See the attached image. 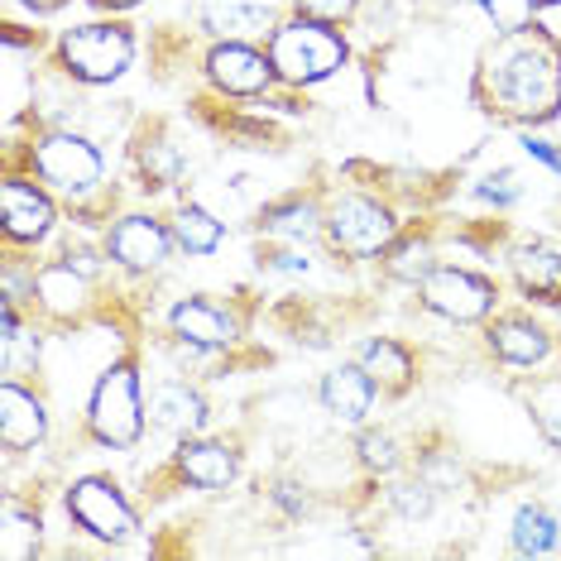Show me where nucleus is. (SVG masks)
<instances>
[{
  "instance_id": "nucleus-19",
  "label": "nucleus",
  "mask_w": 561,
  "mask_h": 561,
  "mask_svg": "<svg viewBox=\"0 0 561 561\" xmlns=\"http://www.w3.org/2000/svg\"><path fill=\"white\" fill-rule=\"evenodd\" d=\"M494 351H500L508 365H538L547 355V336H542V327H533V322H500L494 327Z\"/></svg>"
},
{
  "instance_id": "nucleus-27",
  "label": "nucleus",
  "mask_w": 561,
  "mask_h": 561,
  "mask_svg": "<svg viewBox=\"0 0 561 561\" xmlns=\"http://www.w3.org/2000/svg\"><path fill=\"white\" fill-rule=\"evenodd\" d=\"M533 413H538V427L561 446V385H542L533 393Z\"/></svg>"
},
{
  "instance_id": "nucleus-31",
  "label": "nucleus",
  "mask_w": 561,
  "mask_h": 561,
  "mask_svg": "<svg viewBox=\"0 0 561 561\" xmlns=\"http://www.w3.org/2000/svg\"><path fill=\"white\" fill-rule=\"evenodd\" d=\"M518 193H523V187H518L514 169H500L494 178H484V183H480V197H490V202H514Z\"/></svg>"
},
{
  "instance_id": "nucleus-26",
  "label": "nucleus",
  "mask_w": 561,
  "mask_h": 561,
  "mask_svg": "<svg viewBox=\"0 0 561 561\" xmlns=\"http://www.w3.org/2000/svg\"><path fill=\"white\" fill-rule=\"evenodd\" d=\"M270 231L274 236H288V240H312L317 236V216H312V207H278V211H270Z\"/></svg>"
},
{
  "instance_id": "nucleus-30",
  "label": "nucleus",
  "mask_w": 561,
  "mask_h": 561,
  "mask_svg": "<svg viewBox=\"0 0 561 561\" xmlns=\"http://www.w3.org/2000/svg\"><path fill=\"white\" fill-rule=\"evenodd\" d=\"M298 10L302 15H312V20H322V24H336V20H346L355 10V0H298Z\"/></svg>"
},
{
  "instance_id": "nucleus-22",
  "label": "nucleus",
  "mask_w": 561,
  "mask_h": 561,
  "mask_svg": "<svg viewBox=\"0 0 561 561\" xmlns=\"http://www.w3.org/2000/svg\"><path fill=\"white\" fill-rule=\"evenodd\" d=\"M365 369H369V379H385V385H393V389H403L408 379H413V360H408V351L393 346V341H369Z\"/></svg>"
},
{
  "instance_id": "nucleus-23",
  "label": "nucleus",
  "mask_w": 561,
  "mask_h": 561,
  "mask_svg": "<svg viewBox=\"0 0 561 561\" xmlns=\"http://www.w3.org/2000/svg\"><path fill=\"white\" fill-rule=\"evenodd\" d=\"M39 293H44V302L54 312H72L82 302V284L72 278V270H48L44 278H39Z\"/></svg>"
},
{
  "instance_id": "nucleus-10",
  "label": "nucleus",
  "mask_w": 561,
  "mask_h": 561,
  "mask_svg": "<svg viewBox=\"0 0 561 561\" xmlns=\"http://www.w3.org/2000/svg\"><path fill=\"white\" fill-rule=\"evenodd\" d=\"M0 221H5L10 240H39V236H48V226H54V207H48V197L34 193L30 183L10 178V183L0 187Z\"/></svg>"
},
{
  "instance_id": "nucleus-24",
  "label": "nucleus",
  "mask_w": 561,
  "mask_h": 561,
  "mask_svg": "<svg viewBox=\"0 0 561 561\" xmlns=\"http://www.w3.org/2000/svg\"><path fill=\"white\" fill-rule=\"evenodd\" d=\"M34 542H39V518H24L20 508H5V557L10 561L30 557Z\"/></svg>"
},
{
  "instance_id": "nucleus-33",
  "label": "nucleus",
  "mask_w": 561,
  "mask_h": 561,
  "mask_svg": "<svg viewBox=\"0 0 561 561\" xmlns=\"http://www.w3.org/2000/svg\"><path fill=\"white\" fill-rule=\"evenodd\" d=\"M523 149H528V154H533V159H542V163H547V169H552V173L561 169V159H557V154H552V149H547V145H542V139H523Z\"/></svg>"
},
{
  "instance_id": "nucleus-12",
  "label": "nucleus",
  "mask_w": 561,
  "mask_h": 561,
  "mask_svg": "<svg viewBox=\"0 0 561 561\" xmlns=\"http://www.w3.org/2000/svg\"><path fill=\"white\" fill-rule=\"evenodd\" d=\"M322 403L336 423H360L369 413V403H375V379H369V369L365 365L331 369L327 385H322Z\"/></svg>"
},
{
  "instance_id": "nucleus-6",
  "label": "nucleus",
  "mask_w": 561,
  "mask_h": 561,
  "mask_svg": "<svg viewBox=\"0 0 561 561\" xmlns=\"http://www.w3.org/2000/svg\"><path fill=\"white\" fill-rule=\"evenodd\" d=\"M68 508L87 533H96V538H106V542L130 538V528H135L130 504L121 500V490L111 480H78L68 494Z\"/></svg>"
},
{
  "instance_id": "nucleus-11",
  "label": "nucleus",
  "mask_w": 561,
  "mask_h": 561,
  "mask_svg": "<svg viewBox=\"0 0 561 561\" xmlns=\"http://www.w3.org/2000/svg\"><path fill=\"white\" fill-rule=\"evenodd\" d=\"M111 254H116L125 270H154V264H163V254H169V236L149 216H125L116 231H111Z\"/></svg>"
},
{
  "instance_id": "nucleus-20",
  "label": "nucleus",
  "mask_w": 561,
  "mask_h": 561,
  "mask_svg": "<svg viewBox=\"0 0 561 561\" xmlns=\"http://www.w3.org/2000/svg\"><path fill=\"white\" fill-rule=\"evenodd\" d=\"M173 236H178V245H183L187 254H211L216 245H221V221L207 216L202 207H187V211H178Z\"/></svg>"
},
{
  "instance_id": "nucleus-29",
  "label": "nucleus",
  "mask_w": 561,
  "mask_h": 561,
  "mask_svg": "<svg viewBox=\"0 0 561 561\" xmlns=\"http://www.w3.org/2000/svg\"><path fill=\"white\" fill-rule=\"evenodd\" d=\"M393 274H399V278H427L432 274L427 245H403L399 254H393Z\"/></svg>"
},
{
  "instance_id": "nucleus-18",
  "label": "nucleus",
  "mask_w": 561,
  "mask_h": 561,
  "mask_svg": "<svg viewBox=\"0 0 561 561\" xmlns=\"http://www.w3.org/2000/svg\"><path fill=\"white\" fill-rule=\"evenodd\" d=\"M514 274H518V284L528 293H538V298H547V302L561 298V250H552V245L518 250L514 254Z\"/></svg>"
},
{
  "instance_id": "nucleus-21",
  "label": "nucleus",
  "mask_w": 561,
  "mask_h": 561,
  "mask_svg": "<svg viewBox=\"0 0 561 561\" xmlns=\"http://www.w3.org/2000/svg\"><path fill=\"white\" fill-rule=\"evenodd\" d=\"M552 542H557V528H552V518H547V508H538V504L518 508V518H514V547L518 552L542 557V552H552Z\"/></svg>"
},
{
  "instance_id": "nucleus-15",
  "label": "nucleus",
  "mask_w": 561,
  "mask_h": 561,
  "mask_svg": "<svg viewBox=\"0 0 561 561\" xmlns=\"http://www.w3.org/2000/svg\"><path fill=\"white\" fill-rule=\"evenodd\" d=\"M202 15L221 39H254L270 30V0H202Z\"/></svg>"
},
{
  "instance_id": "nucleus-7",
  "label": "nucleus",
  "mask_w": 561,
  "mask_h": 561,
  "mask_svg": "<svg viewBox=\"0 0 561 561\" xmlns=\"http://www.w3.org/2000/svg\"><path fill=\"white\" fill-rule=\"evenodd\" d=\"M331 240L346 254H379L393 240V221L379 202L369 197H346L331 207Z\"/></svg>"
},
{
  "instance_id": "nucleus-25",
  "label": "nucleus",
  "mask_w": 561,
  "mask_h": 561,
  "mask_svg": "<svg viewBox=\"0 0 561 561\" xmlns=\"http://www.w3.org/2000/svg\"><path fill=\"white\" fill-rule=\"evenodd\" d=\"M484 10H490L494 30L500 34H518L533 24V10H538V0H484Z\"/></svg>"
},
{
  "instance_id": "nucleus-28",
  "label": "nucleus",
  "mask_w": 561,
  "mask_h": 561,
  "mask_svg": "<svg viewBox=\"0 0 561 561\" xmlns=\"http://www.w3.org/2000/svg\"><path fill=\"white\" fill-rule=\"evenodd\" d=\"M360 456H365V466H375V470H393V461H399L393 437H385V432H369V437H360Z\"/></svg>"
},
{
  "instance_id": "nucleus-14",
  "label": "nucleus",
  "mask_w": 561,
  "mask_h": 561,
  "mask_svg": "<svg viewBox=\"0 0 561 561\" xmlns=\"http://www.w3.org/2000/svg\"><path fill=\"white\" fill-rule=\"evenodd\" d=\"M149 417H154L163 432L193 437V432L207 427V403H202L187 385H159L154 393H149Z\"/></svg>"
},
{
  "instance_id": "nucleus-35",
  "label": "nucleus",
  "mask_w": 561,
  "mask_h": 561,
  "mask_svg": "<svg viewBox=\"0 0 561 561\" xmlns=\"http://www.w3.org/2000/svg\"><path fill=\"white\" fill-rule=\"evenodd\" d=\"M101 5H116V10H125V5H135V0H101Z\"/></svg>"
},
{
  "instance_id": "nucleus-5",
  "label": "nucleus",
  "mask_w": 561,
  "mask_h": 561,
  "mask_svg": "<svg viewBox=\"0 0 561 561\" xmlns=\"http://www.w3.org/2000/svg\"><path fill=\"white\" fill-rule=\"evenodd\" d=\"M423 302L451 322H480L494 308V288L466 270H432L423 278Z\"/></svg>"
},
{
  "instance_id": "nucleus-2",
  "label": "nucleus",
  "mask_w": 561,
  "mask_h": 561,
  "mask_svg": "<svg viewBox=\"0 0 561 561\" xmlns=\"http://www.w3.org/2000/svg\"><path fill=\"white\" fill-rule=\"evenodd\" d=\"M270 62L284 82H322L346 62V44L322 30V20H298L274 34Z\"/></svg>"
},
{
  "instance_id": "nucleus-9",
  "label": "nucleus",
  "mask_w": 561,
  "mask_h": 561,
  "mask_svg": "<svg viewBox=\"0 0 561 561\" xmlns=\"http://www.w3.org/2000/svg\"><path fill=\"white\" fill-rule=\"evenodd\" d=\"M207 72H211L216 87H226V92L254 96V92H264V82H270L274 62H264V58L254 54V48H245V44H231V39H226V44L207 58Z\"/></svg>"
},
{
  "instance_id": "nucleus-4",
  "label": "nucleus",
  "mask_w": 561,
  "mask_h": 561,
  "mask_svg": "<svg viewBox=\"0 0 561 561\" xmlns=\"http://www.w3.org/2000/svg\"><path fill=\"white\" fill-rule=\"evenodd\" d=\"M135 58V39L121 24H82L62 39V62H68L72 78L82 82H111L130 68Z\"/></svg>"
},
{
  "instance_id": "nucleus-8",
  "label": "nucleus",
  "mask_w": 561,
  "mask_h": 561,
  "mask_svg": "<svg viewBox=\"0 0 561 561\" xmlns=\"http://www.w3.org/2000/svg\"><path fill=\"white\" fill-rule=\"evenodd\" d=\"M39 173L62 193H87L101 178V154L78 135H48L39 145Z\"/></svg>"
},
{
  "instance_id": "nucleus-32",
  "label": "nucleus",
  "mask_w": 561,
  "mask_h": 561,
  "mask_svg": "<svg viewBox=\"0 0 561 561\" xmlns=\"http://www.w3.org/2000/svg\"><path fill=\"white\" fill-rule=\"evenodd\" d=\"M399 508H403V514H427V508H432L427 484H403V490H399Z\"/></svg>"
},
{
  "instance_id": "nucleus-3",
  "label": "nucleus",
  "mask_w": 561,
  "mask_h": 561,
  "mask_svg": "<svg viewBox=\"0 0 561 561\" xmlns=\"http://www.w3.org/2000/svg\"><path fill=\"white\" fill-rule=\"evenodd\" d=\"M92 432L106 446H135L139 432H145V403H139V379L130 365H116L101 375V385L92 393Z\"/></svg>"
},
{
  "instance_id": "nucleus-13",
  "label": "nucleus",
  "mask_w": 561,
  "mask_h": 561,
  "mask_svg": "<svg viewBox=\"0 0 561 561\" xmlns=\"http://www.w3.org/2000/svg\"><path fill=\"white\" fill-rule=\"evenodd\" d=\"M0 437H5L10 451L44 442V403L34 393H24L20 385L0 389Z\"/></svg>"
},
{
  "instance_id": "nucleus-34",
  "label": "nucleus",
  "mask_w": 561,
  "mask_h": 561,
  "mask_svg": "<svg viewBox=\"0 0 561 561\" xmlns=\"http://www.w3.org/2000/svg\"><path fill=\"white\" fill-rule=\"evenodd\" d=\"M24 5H34V10H54V5H62V0H24Z\"/></svg>"
},
{
  "instance_id": "nucleus-17",
  "label": "nucleus",
  "mask_w": 561,
  "mask_h": 561,
  "mask_svg": "<svg viewBox=\"0 0 561 561\" xmlns=\"http://www.w3.org/2000/svg\"><path fill=\"white\" fill-rule=\"evenodd\" d=\"M183 476L197 484V490H221L236 476V451H226L221 442H183V456H178Z\"/></svg>"
},
{
  "instance_id": "nucleus-36",
  "label": "nucleus",
  "mask_w": 561,
  "mask_h": 561,
  "mask_svg": "<svg viewBox=\"0 0 561 561\" xmlns=\"http://www.w3.org/2000/svg\"><path fill=\"white\" fill-rule=\"evenodd\" d=\"M542 5H561V0H542Z\"/></svg>"
},
{
  "instance_id": "nucleus-16",
  "label": "nucleus",
  "mask_w": 561,
  "mask_h": 561,
  "mask_svg": "<svg viewBox=\"0 0 561 561\" xmlns=\"http://www.w3.org/2000/svg\"><path fill=\"white\" fill-rule=\"evenodd\" d=\"M173 331L183 341H193V346H226V341L236 336L231 317H226L221 308H211V302L202 298H187L173 308Z\"/></svg>"
},
{
  "instance_id": "nucleus-1",
  "label": "nucleus",
  "mask_w": 561,
  "mask_h": 561,
  "mask_svg": "<svg viewBox=\"0 0 561 561\" xmlns=\"http://www.w3.org/2000/svg\"><path fill=\"white\" fill-rule=\"evenodd\" d=\"M494 96L504 101L508 116L547 121L561 106V62L547 48H518L494 68Z\"/></svg>"
}]
</instances>
